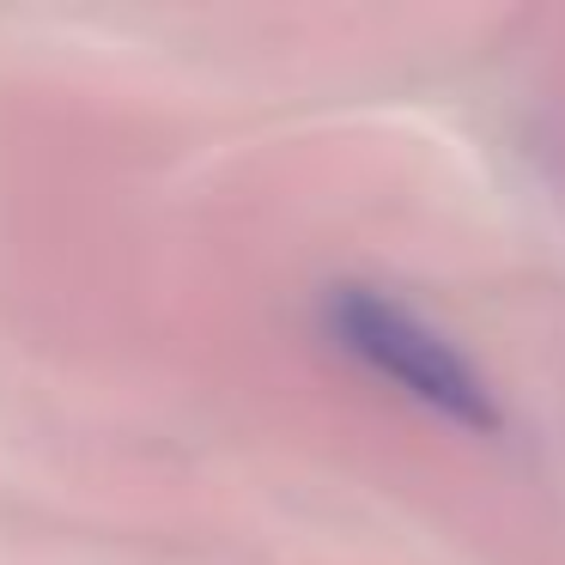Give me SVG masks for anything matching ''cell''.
Here are the masks:
<instances>
[{
    "label": "cell",
    "instance_id": "6da1fadb",
    "mask_svg": "<svg viewBox=\"0 0 565 565\" xmlns=\"http://www.w3.org/2000/svg\"><path fill=\"white\" fill-rule=\"evenodd\" d=\"M322 329L347 359L371 365L383 383H395L402 395H414L419 407L456 419L468 431H499L504 407L492 395L487 371L468 359V347L456 334H444L426 310H414L407 298H395L390 286L371 280H334L322 292Z\"/></svg>",
    "mask_w": 565,
    "mask_h": 565
}]
</instances>
